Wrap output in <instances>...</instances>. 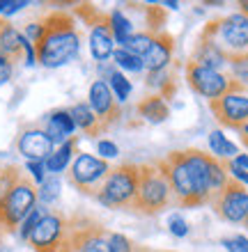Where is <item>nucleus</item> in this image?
<instances>
[{"label":"nucleus","instance_id":"39","mask_svg":"<svg viewBox=\"0 0 248 252\" xmlns=\"http://www.w3.org/2000/svg\"><path fill=\"white\" fill-rule=\"evenodd\" d=\"M23 7H28V2L26 0H14V2H7V7H5V19L7 16H12V14H16V12H21Z\"/></svg>","mask_w":248,"mask_h":252},{"label":"nucleus","instance_id":"7","mask_svg":"<svg viewBox=\"0 0 248 252\" xmlns=\"http://www.w3.org/2000/svg\"><path fill=\"white\" fill-rule=\"evenodd\" d=\"M108 172H110L108 160L92 156V154L78 152L67 170V181L87 197H97V192H99L101 184L106 181Z\"/></svg>","mask_w":248,"mask_h":252},{"label":"nucleus","instance_id":"41","mask_svg":"<svg viewBox=\"0 0 248 252\" xmlns=\"http://www.w3.org/2000/svg\"><path fill=\"white\" fill-rule=\"evenodd\" d=\"M237 7H239V14L248 16V0H242V2H237Z\"/></svg>","mask_w":248,"mask_h":252},{"label":"nucleus","instance_id":"38","mask_svg":"<svg viewBox=\"0 0 248 252\" xmlns=\"http://www.w3.org/2000/svg\"><path fill=\"white\" fill-rule=\"evenodd\" d=\"M225 167H228L230 179H235L237 184H242V186L248 188V170H242V167H237L232 160H225Z\"/></svg>","mask_w":248,"mask_h":252},{"label":"nucleus","instance_id":"28","mask_svg":"<svg viewBox=\"0 0 248 252\" xmlns=\"http://www.w3.org/2000/svg\"><path fill=\"white\" fill-rule=\"evenodd\" d=\"M230 174L228 167H225V160H212V170H209V190H212V197L218 195L223 188L228 186Z\"/></svg>","mask_w":248,"mask_h":252},{"label":"nucleus","instance_id":"9","mask_svg":"<svg viewBox=\"0 0 248 252\" xmlns=\"http://www.w3.org/2000/svg\"><path fill=\"white\" fill-rule=\"evenodd\" d=\"M184 76H186L188 87L207 101L221 99L223 94H228L230 90H246L244 85L235 83L225 71H214V69L200 66L191 60H188L186 66H184Z\"/></svg>","mask_w":248,"mask_h":252},{"label":"nucleus","instance_id":"4","mask_svg":"<svg viewBox=\"0 0 248 252\" xmlns=\"http://www.w3.org/2000/svg\"><path fill=\"white\" fill-rule=\"evenodd\" d=\"M154 163L161 167V172L166 174L168 184H170V190H173L175 204L184 206V209H195V206L209 204L207 197L202 195L198 184H195L193 174H191L186 160L181 156V149L179 152H170L166 158L154 160Z\"/></svg>","mask_w":248,"mask_h":252},{"label":"nucleus","instance_id":"25","mask_svg":"<svg viewBox=\"0 0 248 252\" xmlns=\"http://www.w3.org/2000/svg\"><path fill=\"white\" fill-rule=\"evenodd\" d=\"M106 83H108V87H110L113 96L117 99V103H120V106H122V103H127V99L131 96V92H134L131 80H129L122 71H117V69H115V71L106 78Z\"/></svg>","mask_w":248,"mask_h":252},{"label":"nucleus","instance_id":"14","mask_svg":"<svg viewBox=\"0 0 248 252\" xmlns=\"http://www.w3.org/2000/svg\"><path fill=\"white\" fill-rule=\"evenodd\" d=\"M16 149L26 160H46L53 154L55 145L48 140L41 124H28L16 138Z\"/></svg>","mask_w":248,"mask_h":252},{"label":"nucleus","instance_id":"19","mask_svg":"<svg viewBox=\"0 0 248 252\" xmlns=\"http://www.w3.org/2000/svg\"><path fill=\"white\" fill-rule=\"evenodd\" d=\"M0 51L12 62L23 60V32H19L7 19H0Z\"/></svg>","mask_w":248,"mask_h":252},{"label":"nucleus","instance_id":"13","mask_svg":"<svg viewBox=\"0 0 248 252\" xmlns=\"http://www.w3.org/2000/svg\"><path fill=\"white\" fill-rule=\"evenodd\" d=\"M87 106L92 108V113L97 115V120L101 122L104 131L113 128L122 117V106L113 96L108 83L106 80H101V78H97L92 85H90V92H87Z\"/></svg>","mask_w":248,"mask_h":252},{"label":"nucleus","instance_id":"8","mask_svg":"<svg viewBox=\"0 0 248 252\" xmlns=\"http://www.w3.org/2000/svg\"><path fill=\"white\" fill-rule=\"evenodd\" d=\"M67 236L69 218L62 211L48 209L33 229L28 243L33 246L35 252H67Z\"/></svg>","mask_w":248,"mask_h":252},{"label":"nucleus","instance_id":"44","mask_svg":"<svg viewBox=\"0 0 248 252\" xmlns=\"http://www.w3.org/2000/svg\"><path fill=\"white\" fill-rule=\"evenodd\" d=\"M239 133H242V135H248V124H244V126H242V131H239Z\"/></svg>","mask_w":248,"mask_h":252},{"label":"nucleus","instance_id":"22","mask_svg":"<svg viewBox=\"0 0 248 252\" xmlns=\"http://www.w3.org/2000/svg\"><path fill=\"white\" fill-rule=\"evenodd\" d=\"M108 28H110V34H113L115 46H117V48H120L122 44H124V41H127L129 37L136 32L131 19H129L122 9H113V12L108 14Z\"/></svg>","mask_w":248,"mask_h":252},{"label":"nucleus","instance_id":"48","mask_svg":"<svg viewBox=\"0 0 248 252\" xmlns=\"http://www.w3.org/2000/svg\"><path fill=\"white\" fill-rule=\"evenodd\" d=\"M0 252H2V250H0Z\"/></svg>","mask_w":248,"mask_h":252},{"label":"nucleus","instance_id":"17","mask_svg":"<svg viewBox=\"0 0 248 252\" xmlns=\"http://www.w3.org/2000/svg\"><path fill=\"white\" fill-rule=\"evenodd\" d=\"M191 62H195V64H200V66H207V69H214V71H225L230 64V58L223 53L216 41L207 39V37H198V44L193 48Z\"/></svg>","mask_w":248,"mask_h":252},{"label":"nucleus","instance_id":"35","mask_svg":"<svg viewBox=\"0 0 248 252\" xmlns=\"http://www.w3.org/2000/svg\"><path fill=\"white\" fill-rule=\"evenodd\" d=\"M221 246L228 252H248V239L237 234V236H228V239H221Z\"/></svg>","mask_w":248,"mask_h":252},{"label":"nucleus","instance_id":"29","mask_svg":"<svg viewBox=\"0 0 248 252\" xmlns=\"http://www.w3.org/2000/svg\"><path fill=\"white\" fill-rule=\"evenodd\" d=\"M46 211H48V209H46L44 204H37V206L33 209V211H30V213L26 216V218H23V222H21L19 229H16V232H19V239H21V241H28V239H30L33 229L37 227V222H39L41 216H44Z\"/></svg>","mask_w":248,"mask_h":252},{"label":"nucleus","instance_id":"15","mask_svg":"<svg viewBox=\"0 0 248 252\" xmlns=\"http://www.w3.org/2000/svg\"><path fill=\"white\" fill-rule=\"evenodd\" d=\"M173 53H175V37L166 30L156 32L152 46L145 55H142V66L145 71L152 73V71H166L168 64L173 62Z\"/></svg>","mask_w":248,"mask_h":252},{"label":"nucleus","instance_id":"3","mask_svg":"<svg viewBox=\"0 0 248 252\" xmlns=\"http://www.w3.org/2000/svg\"><path fill=\"white\" fill-rule=\"evenodd\" d=\"M175 204L173 190L166 174L156 163L138 165V192H136L134 211L141 216H159L168 206Z\"/></svg>","mask_w":248,"mask_h":252},{"label":"nucleus","instance_id":"36","mask_svg":"<svg viewBox=\"0 0 248 252\" xmlns=\"http://www.w3.org/2000/svg\"><path fill=\"white\" fill-rule=\"evenodd\" d=\"M41 32H44V26H41V21H33V23H28L26 30H23V37H26L30 44H37L41 39Z\"/></svg>","mask_w":248,"mask_h":252},{"label":"nucleus","instance_id":"12","mask_svg":"<svg viewBox=\"0 0 248 252\" xmlns=\"http://www.w3.org/2000/svg\"><path fill=\"white\" fill-rule=\"evenodd\" d=\"M209 110L218 124L242 131V126L248 124V90H230L221 99L209 101Z\"/></svg>","mask_w":248,"mask_h":252},{"label":"nucleus","instance_id":"11","mask_svg":"<svg viewBox=\"0 0 248 252\" xmlns=\"http://www.w3.org/2000/svg\"><path fill=\"white\" fill-rule=\"evenodd\" d=\"M209 204L214 206V213L221 220H225L230 225H244V220L248 216V188L237 184L235 179H230L228 186L218 195H214Z\"/></svg>","mask_w":248,"mask_h":252},{"label":"nucleus","instance_id":"24","mask_svg":"<svg viewBox=\"0 0 248 252\" xmlns=\"http://www.w3.org/2000/svg\"><path fill=\"white\" fill-rule=\"evenodd\" d=\"M60 192H62V179L48 174L46 179H44V184L37 186V202L44 206H51L60 199Z\"/></svg>","mask_w":248,"mask_h":252},{"label":"nucleus","instance_id":"18","mask_svg":"<svg viewBox=\"0 0 248 252\" xmlns=\"http://www.w3.org/2000/svg\"><path fill=\"white\" fill-rule=\"evenodd\" d=\"M76 147H78V138H69L65 145L55 147L53 154L44 160V165H46V174H53V177H60L65 170H69L71 165V160L76 156Z\"/></svg>","mask_w":248,"mask_h":252},{"label":"nucleus","instance_id":"10","mask_svg":"<svg viewBox=\"0 0 248 252\" xmlns=\"http://www.w3.org/2000/svg\"><path fill=\"white\" fill-rule=\"evenodd\" d=\"M76 16H81L85 21V26L90 28V53L99 64H106L115 53V39L108 28V14L99 12L94 5H78L76 7Z\"/></svg>","mask_w":248,"mask_h":252},{"label":"nucleus","instance_id":"42","mask_svg":"<svg viewBox=\"0 0 248 252\" xmlns=\"http://www.w3.org/2000/svg\"><path fill=\"white\" fill-rule=\"evenodd\" d=\"M163 5H166L168 9H179V2H175V0H166Z\"/></svg>","mask_w":248,"mask_h":252},{"label":"nucleus","instance_id":"31","mask_svg":"<svg viewBox=\"0 0 248 252\" xmlns=\"http://www.w3.org/2000/svg\"><path fill=\"white\" fill-rule=\"evenodd\" d=\"M108 248H110V252H134L136 243L129 236H124V234L110 232L108 234Z\"/></svg>","mask_w":248,"mask_h":252},{"label":"nucleus","instance_id":"33","mask_svg":"<svg viewBox=\"0 0 248 252\" xmlns=\"http://www.w3.org/2000/svg\"><path fill=\"white\" fill-rule=\"evenodd\" d=\"M168 229H170V234L173 236H177V239H184L188 234V222L184 220V216H179V213H173L170 218H168Z\"/></svg>","mask_w":248,"mask_h":252},{"label":"nucleus","instance_id":"47","mask_svg":"<svg viewBox=\"0 0 248 252\" xmlns=\"http://www.w3.org/2000/svg\"><path fill=\"white\" fill-rule=\"evenodd\" d=\"M0 172H2V167H0Z\"/></svg>","mask_w":248,"mask_h":252},{"label":"nucleus","instance_id":"46","mask_svg":"<svg viewBox=\"0 0 248 252\" xmlns=\"http://www.w3.org/2000/svg\"><path fill=\"white\" fill-rule=\"evenodd\" d=\"M244 227H248V216H246V220H244Z\"/></svg>","mask_w":248,"mask_h":252},{"label":"nucleus","instance_id":"40","mask_svg":"<svg viewBox=\"0 0 248 252\" xmlns=\"http://www.w3.org/2000/svg\"><path fill=\"white\" fill-rule=\"evenodd\" d=\"M237 167H242V170H248V154H237L235 158H232Z\"/></svg>","mask_w":248,"mask_h":252},{"label":"nucleus","instance_id":"20","mask_svg":"<svg viewBox=\"0 0 248 252\" xmlns=\"http://www.w3.org/2000/svg\"><path fill=\"white\" fill-rule=\"evenodd\" d=\"M69 115H71L76 128L85 133L87 138H97V135H101V133H106L104 131V126H101V122L97 120V115L92 113V108L87 106V101L74 103V106L69 108Z\"/></svg>","mask_w":248,"mask_h":252},{"label":"nucleus","instance_id":"16","mask_svg":"<svg viewBox=\"0 0 248 252\" xmlns=\"http://www.w3.org/2000/svg\"><path fill=\"white\" fill-rule=\"evenodd\" d=\"M44 131H46L48 140L53 142L55 147L65 145L69 138H74L76 133V124L71 120V115H69L67 108H58L53 113H48L44 117Z\"/></svg>","mask_w":248,"mask_h":252},{"label":"nucleus","instance_id":"26","mask_svg":"<svg viewBox=\"0 0 248 252\" xmlns=\"http://www.w3.org/2000/svg\"><path fill=\"white\" fill-rule=\"evenodd\" d=\"M154 37H156L154 32H149V30H141V32H134V34H131V37H129V39L124 41L120 48L129 51L131 55H138V58H142V55L149 51V46H152Z\"/></svg>","mask_w":248,"mask_h":252},{"label":"nucleus","instance_id":"5","mask_svg":"<svg viewBox=\"0 0 248 252\" xmlns=\"http://www.w3.org/2000/svg\"><path fill=\"white\" fill-rule=\"evenodd\" d=\"M136 192H138V165L136 163H122L110 167L106 181L97 192V202L106 209H127L134 211Z\"/></svg>","mask_w":248,"mask_h":252},{"label":"nucleus","instance_id":"32","mask_svg":"<svg viewBox=\"0 0 248 252\" xmlns=\"http://www.w3.org/2000/svg\"><path fill=\"white\" fill-rule=\"evenodd\" d=\"M26 172H28V177L33 179L35 186H41V184H44V179L48 177L44 160H28V163H26Z\"/></svg>","mask_w":248,"mask_h":252},{"label":"nucleus","instance_id":"1","mask_svg":"<svg viewBox=\"0 0 248 252\" xmlns=\"http://www.w3.org/2000/svg\"><path fill=\"white\" fill-rule=\"evenodd\" d=\"M44 32L35 44L37 62L46 69H58L74 62L81 55V30L76 26L74 14L65 9H53L41 19Z\"/></svg>","mask_w":248,"mask_h":252},{"label":"nucleus","instance_id":"6","mask_svg":"<svg viewBox=\"0 0 248 252\" xmlns=\"http://www.w3.org/2000/svg\"><path fill=\"white\" fill-rule=\"evenodd\" d=\"M200 37L216 41L230 60L248 55V16L235 12L223 16V19L209 21L207 26L202 28Z\"/></svg>","mask_w":248,"mask_h":252},{"label":"nucleus","instance_id":"27","mask_svg":"<svg viewBox=\"0 0 248 252\" xmlns=\"http://www.w3.org/2000/svg\"><path fill=\"white\" fill-rule=\"evenodd\" d=\"M113 62L115 66H117V71H131V73H142L145 71V66H142V58H138V55H131L129 51H124V48H115L113 53Z\"/></svg>","mask_w":248,"mask_h":252},{"label":"nucleus","instance_id":"2","mask_svg":"<svg viewBox=\"0 0 248 252\" xmlns=\"http://www.w3.org/2000/svg\"><path fill=\"white\" fill-rule=\"evenodd\" d=\"M37 206V186L19 165H5L0 172V239L19 229Z\"/></svg>","mask_w":248,"mask_h":252},{"label":"nucleus","instance_id":"45","mask_svg":"<svg viewBox=\"0 0 248 252\" xmlns=\"http://www.w3.org/2000/svg\"><path fill=\"white\" fill-rule=\"evenodd\" d=\"M242 142H244V147L248 149V135H242Z\"/></svg>","mask_w":248,"mask_h":252},{"label":"nucleus","instance_id":"30","mask_svg":"<svg viewBox=\"0 0 248 252\" xmlns=\"http://www.w3.org/2000/svg\"><path fill=\"white\" fill-rule=\"evenodd\" d=\"M228 69H230V73H228L230 78L248 90V55L232 58V60H230V64H228Z\"/></svg>","mask_w":248,"mask_h":252},{"label":"nucleus","instance_id":"23","mask_svg":"<svg viewBox=\"0 0 248 252\" xmlns=\"http://www.w3.org/2000/svg\"><path fill=\"white\" fill-rule=\"evenodd\" d=\"M207 142H209V154H212L216 160H232L237 154H239V149H237L235 142L225 138L223 131H218V128L209 133Z\"/></svg>","mask_w":248,"mask_h":252},{"label":"nucleus","instance_id":"37","mask_svg":"<svg viewBox=\"0 0 248 252\" xmlns=\"http://www.w3.org/2000/svg\"><path fill=\"white\" fill-rule=\"evenodd\" d=\"M12 73H14V62L0 51V85L9 83V80H12Z\"/></svg>","mask_w":248,"mask_h":252},{"label":"nucleus","instance_id":"34","mask_svg":"<svg viewBox=\"0 0 248 252\" xmlns=\"http://www.w3.org/2000/svg\"><path fill=\"white\" fill-rule=\"evenodd\" d=\"M97 152H99V158L104 160H110V158H117L120 156V147L115 145L113 140H97Z\"/></svg>","mask_w":248,"mask_h":252},{"label":"nucleus","instance_id":"43","mask_svg":"<svg viewBox=\"0 0 248 252\" xmlns=\"http://www.w3.org/2000/svg\"><path fill=\"white\" fill-rule=\"evenodd\" d=\"M5 7H7V0H0V14L5 12Z\"/></svg>","mask_w":248,"mask_h":252},{"label":"nucleus","instance_id":"21","mask_svg":"<svg viewBox=\"0 0 248 252\" xmlns=\"http://www.w3.org/2000/svg\"><path fill=\"white\" fill-rule=\"evenodd\" d=\"M136 110L149 124H163L170 117V106H168V101L163 99L161 94H147L145 99H141Z\"/></svg>","mask_w":248,"mask_h":252}]
</instances>
